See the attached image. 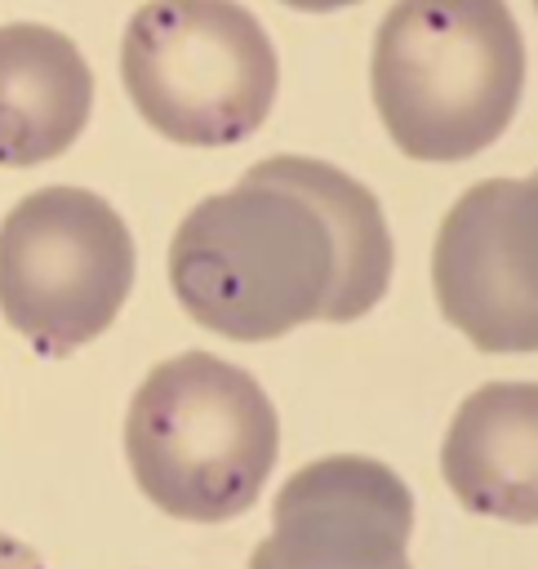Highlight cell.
<instances>
[{"label": "cell", "instance_id": "obj_11", "mask_svg": "<svg viewBox=\"0 0 538 569\" xmlns=\"http://www.w3.org/2000/svg\"><path fill=\"white\" fill-rule=\"evenodd\" d=\"M0 569H44V565H40V556L27 542L0 533Z\"/></svg>", "mask_w": 538, "mask_h": 569}, {"label": "cell", "instance_id": "obj_1", "mask_svg": "<svg viewBox=\"0 0 538 569\" xmlns=\"http://www.w3.org/2000/svg\"><path fill=\"white\" fill-rule=\"evenodd\" d=\"M338 253L316 204L245 173L205 196L169 240V284L187 316L236 342H267L325 320Z\"/></svg>", "mask_w": 538, "mask_h": 569}, {"label": "cell", "instance_id": "obj_15", "mask_svg": "<svg viewBox=\"0 0 538 569\" xmlns=\"http://www.w3.org/2000/svg\"><path fill=\"white\" fill-rule=\"evenodd\" d=\"M534 9H538V0H534Z\"/></svg>", "mask_w": 538, "mask_h": 569}, {"label": "cell", "instance_id": "obj_6", "mask_svg": "<svg viewBox=\"0 0 538 569\" xmlns=\"http://www.w3.org/2000/svg\"><path fill=\"white\" fill-rule=\"evenodd\" d=\"M431 284L480 351H538V182L485 178L445 213Z\"/></svg>", "mask_w": 538, "mask_h": 569}, {"label": "cell", "instance_id": "obj_4", "mask_svg": "<svg viewBox=\"0 0 538 569\" xmlns=\"http://www.w3.org/2000/svg\"><path fill=\"white\" fill-rule=\"evenodd\" d=\"M120 80L169 142L231 147L271 116L280 62L240 0H147L124 27Z\"/></svg>", "mask_w": 538, "mask_h": 569}, {"label": "cell", "instance_id": "obj_2", "mask_svg": "<svg viewBox=\"0 0 538 569\" xmlns=\"http://www.w3.org/2000/svg\"><path fill=\"white\" fill-rule=\"evenodd\" d=\"M373 107L409 160L458 164L498 142L525 89L507 0H396L373 40Z\"/></svg>", "mask_w": 538, "mask_h": 569}, {"label": "cell", "instance_id": "obj_13", "mask_svg": "<svg viewBox=\"0 0 538 569\" xmlns=\"http://www.w3.org/2000/svg\"><path fill=\"white\" fill-rule=\"evenodd\" d=\"M249 569H280V565H276V560H271L262 547H253V556H249ZM405 569H409V565H405Z\"/></svg>", "mask_w": 538, "mask_h": 569}, {"label": "cell", "instance_id": "obj_5", "mask_svg": "<svg viewBox=\"0 0 538 569\" xmlns=\"http://www.w3.org/2000/svg\"><path fill=\"white\" fill-rule=\"evenodd\" d=\"M133 267L124 218L84 187H40L0 222V311L40 356L58 360L107 333Z\"/></svg>", "mask_w": 538, "mask_h": 569}, {"label": "cell", "instance_id": "obj_3", "mask_svg": "<svg viewBox=\"0 0 538 569\" xmlns=\"http://www.w3.org/2000/svg\"><path fill=\"white\" fill-rule=\"evenodd\" d=\"M280 453V422L253 373L209 351L156 365L129 400L124 458L138 489L173 520L245 516Z\"/></svg>", "mask_w": 538, "mask_h": 569}, {"label": "cell", "instance_id": "obj_10", "mask_svg": "<svg viewBox=\"0 0 538 569\" xmlns=\"http://www.w3.org/2000/svg\"><path fill=\"white\" fill-rule=\"evenodd\" d=\"M249 173L280 182L320 209L333 253H338L333 298L325 307V320L347 325L373 311L391 280V231H387V218L373 191L360 187L351 173L325 160H311V156H271V160H258Z\"/></svg>", "mask_w": 538, "mask_h": 569}, {"label": "cell", "instance_id": "obj_9", "mask_svg": "<svg viewBox=\"0 0 538 569\" xmlns=\"http://www.w3.org/2000/svg\"><path fill=\"white\" fill-rule=\"evenodd\" d=\"M93 71L76 40L40 22L0 27V164L31 169L62 156L89 124Z\"/></svg>", "mask_w": 538, "mask_h": 569}, {"label": "cell", "instance_id": "obj_7", "mask_svg": "<svg viewBox=\"0 0 538 569\" xmlns=\"http://www.w3.org/2000/svg\"><path fill=\"white\" fill-rule=\"evenodd\" d=\"M414 493L360 453H333L293 471L271 502V538L258 547L280 569H405Z\"/></svg>", "mask_w": 538, "mask_h": 569}, {"label": "cell", "instance_id": "obj_8", "mask_svg": "<svg viewBox=\"0 0 538 569\" xmlns=\"http://www.w3.org/2000/svg\"><path fill=\"white\" fill-rule=\"evenodd\" d=\"M440 471L467 511L538 525V382L471 391L449 422Z\"/></svg>", "mask_w": 538, "mask_h": 569}, {"label": "cell", "instance_id": "obj_12", "mask_svg": "<svg viewBox=\"0 0 538 569\" xmlns=\"http://www.w3.org/2000/svg\"><path fill=\"white\" fill-rule=\"evenodd\" d=\"M289 9H302V13H333V9H347V4H360V0H280Z\"/></svg>", "mask_w": 538, "mask_h": 569}, {"label": "cell", "instance_id": "obj_14", "mask_svg": "<svg viewBox=\"0 0 538 569\" xmlns=\"http://www.w3.org/2000/svg\"><path fill=\"white\" fill-rule=\"evenodd\" d=\"M534 182H538V173H534Z\"/></svg>", "mask_w": 538, "mask_h": 569}]
</instances>
